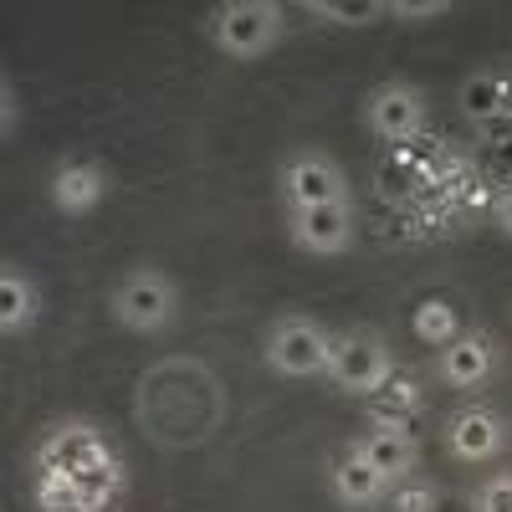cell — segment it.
I'll list each match as a JSON object with an SVG mask.
<instances>
[{"label":"cell","mask_w":512,"mask_h":512,"mask_svg":"<svg viewBox=\"0 0 512 512\" xmlns=\"http://www.w3.org/2000/svg\"><path fill=\"white\" fill-rule=\"evenodd\" d=\"M277 200L282 210H303V205H333V200H354L349 175L328 149L303 144V149H287L277 159Z\"/></svg>","instance_id":"5b68a950"},{"label":"cell","mask_w":512,"mask_h":512,"mask_svg":"<svg viewBox=\"0 0 512 512\" xmlns=\"http://www.w3.org/2000/svg\"><path fill=\"white\" fill-rule=\"evenodd\" d=\"M180 308H185L180 282L169 277L164 267H154V262L128 267L108 287V318L123 333H134V338H164L169 328L180 323Z\"/></svg>","instance_id":"6da1fadb"},{"label":"cell","mask_w":512,"mask_h":512,"mask_svg":"<svg viewBox=\"0 0 512 512\" xmlns=\"http://www.w3.org/2000/svg\"><path fill=\"white\" fill-rule=\"evenodd\" d=\"M461 328L466 323H461L451 297H420V303L410 308V333H415V344H425V349H446Z\"/></svg>","instance_id":"d6986e66"},{"label":"cell","mask_w":512,"mask_h":512,"mask_svg":"<svg viewBox=\"0 0 512 512\" xmlns=\"http://www.w3.org/2000/svg\"><path fill=\"white\" fill-rule=\"evenodd\" d=\"M118 446L113 436L93 415H62L41 431L31 446H26V477H41V472H88V466H103L113 461Z\"/></svg>","instance_id":"3957f363"},{"label":"cell","mask_w":512,"mask_h":512,"mask_svg":"<svg viewBox=\"0 0 512 512\" xmlns=\"http://www.w3.org/2000/svg\"><path fill=\"white\" fill-rule=\"evenodd\" d=\"M113 195V169L88 154H67L47 169V205L67 221H88Z\"/></svg>","instance_id":"30bf717a"},{"label":"cell","mask_w":512,"mask_h":512,"mask_svg":"<svg viewBox=\"0 0 512 512\" xmlns=\"http://www.w3.org/2000/svg\"><path fill=\"white\" fill-rule=\"evenodd\" d=\"M441 446H446V456L461 461V466H487V461L507 456V446H512V420H507L497 405H487V400H466L461 410H451V415L441 420Z\"/></svg>","instance_id":"52a82bcc"},{"label":"cell","mask_w":512,"mask_h":512,"mask_svg":"<svg viewBox=\"0 0 512 512\" xmlns=\"http://www.w3.org/2000/svg\"><path fill=\"white\" fill-rule=\"evenodd\" d=\"M420 415H425V379H420V369H410V364H395L390 374H384L379 390L364 400V420H369V425H384V431L410 436V441H415Z\"/></svg>","instance_id":"7c38bea8"},{"label":"cell","mask_w":512,"mask_h":512,"mask_svg":"<svg viewBox=\"0 0 512 512\" xmlns=\"http://www.w3.org/2000/svg\"><path fill=\"white\" fill-rule=\"evenodd\" d=\"M205 41L226 62H262L267 52L282 47L287 36V6L282 0H221L205 11Z\"/></svg>","instance_id":"7a4b0ae2"},{"label":"cell","mask_w":512,"mask_h":512,"mask_svg":"<svg viewBox=\"0 0 512 512\" xmlns=\"http://www.w3.org/2000/svg\"><path fill=\"white\" fill-rule=\"evenodd\" d=\"M41 313H47V292H41L36 272L6 256L0 262V333L16 344V338H26L41 323Z\"/></svg>","instance_id":"5bb4252c"},{"label":"cell","mask_w":512,"mask_h":512,"mask_svg":"<svg viewBox=\"0 0 512 512\" xmlns=\"http://www.w3.org/2000/svg\"><path fill=\"white\" fill-rule=\"evenodd\" d=\"M323 487H328L333 507H344V512H379L384 492H390V482H384L349 441L323 461Z\"/></svg>","instance_id":"4fadbf2b"},{"label":"cell","mask_w":512,"mask_h":512,"mask_svg":"<svg viewBox=\"0 0 512 512\" xmlns=\"http://www.w3.org/2000/svg\"><path fill=\"white\" fill-rule=\"evenodd\" d=\"M472 512H512V472H492L472 492Z\"/></svg>","instance_id":"603a6c76"},{"label":"cell","mask_w":512,"mask_h":512,"mask_svg":"<svg viewBox=\"0 0 512 512\" xmlns=\"http://www.w3.org/2000/svg\"><path fill=\"white\" fill-rule=\"evenodd\" d=\"M0 139H16V123H21V98H16V77L0 72Z\"/></svg>","instance_id":"cb8c5ba5"},{"label":"cell","mask_w":512,"mask_h":512,"mask_svg":"<svg viewBox=\"0 0 512 512\" xmlns=\"http://www.w3.org/2000/svg\"><path fill=\"white\" fill-rule=\"evenodd\" d=\"M441 507V487L431 477H405V482H390V492H384L379 512H436Z\"/></svg>","instance_id":"44dd1931"},{"label":"cell","mask_w":512,"mask_h":512,"mask_svg":"<svg viewBox=\"0 0 512 512\" xmlns=\"http://www.w3.org/2000/svg\"><path fill=\"white\" fill-rule=\"evenodd\" d=\"M282 231L303 256H344L359 241V216H354V200L303 205V210H282Z\"/></svg>","instance_id":"8fae6325"},{"label":"cell","mask_w":512,"mask_h":512,"mask_svg":"<svg viewBox=\"0 0 512 512\" xmlns=\"http://www.w3.org/2000/svg\"><path fill=\"white\" fill-rule=\"evenodd\" d=\"M492 226H497V236L512 241V185H502V190L492 195Z\"/></svg>","instance_id":"d4e9b609"},{"label":"cell","mask_w":512,"mask_h":512,"mask_svg":"<svg viewBox=\"0 0 512 512\" xmlns=\"http://www.w3.org/2000/svg\"><path fill=\"white\" fill-rule=\"evenodd\" d=\"M349 446L374 466L384 482H405V477L420 472V441L395 436V431H384V425H364V431L349 436Z\"/></svg>","instance_id":"9a60e30c"},{"label":"cell","mask_w":512,"mask_h":512,"mask_svg":"<svg viewBox=\"0 0 512 512\" xmlns=\"http://www.w3.org/2000/svg\"><path fill=\"white\" fill-rule=\"evenodd\" d=\"M456 6L451 0H390V21L395 26H425V21H446Z\"/></svg>","instance_id":"7402d4cb"},{"label":"cell","mask_w":512,"mask_h":512,"mask_svg":"<svg viewBox=\"0 0 512 512\" xmlns=\"http://www.w3.org/2000/svg\"><path fill=\"white\" fill-rule=\"evenodd\" d=\"M333 328L308 313H277L262 338V359L282 379H328L333 364Z\"/></svg>","instance_id":"277c9868"},{"label":"cell","mask_w":512,"mask_h":512,"mask_svg":"<svg viewBox=\"0 0 512 512\" xmlns=\"http://www.w3.org/2000/svg\"><path fill=\"white\" fill-rule=\"evenodd\" d=\"M26 497H31L36 512H77V472L26 477Z\"/></svg>","instance_id":"ffe728a7"},{"label":"cell","mask_w":512,"mask_h":512,"mask_svg":"<svg viewBox=\"0 0 512 512\" xmlns=\"http://www.w3.org/2000/svg\"><path fill=\"white\" fill-rule=\"evenodd\" d=\"M359 123H364V134L379 139V144H400V139L420 134V123H425L420 82H410V77L374 82V88L364 93V103H359Z\"/></svg>","instance_id":"9c48e42d"},{"label":"cell","mask_w":512,"mask_h":512,"mask_svg":"<svg viewBox=\"0 0 512 512\" xmlns=\"http://www.w3.org/2000/svg\"><path fill=\"white\" fill-rule=\"evenodd\" d=\"M400 359L390 349V338L379 328H344L333 338V364H328V384L349 400H369L384 374H390Z\"/></svg>","instance_id":"8992f818"},{"label":"cell","mask_w":512,"mask_h":512,"mask_svg":"<svg viewBox=\"0 0 512 512\" xmlns=\"http://www.w3.org/2000/svg\"><path fill=\"white\" fill-rule=\"evenodd\" d=\"M303 16L318 26H344V31H364L390 21V0H303Z\"/></svg>","instance_id":"ac0fdd59"},{"label":"cell","mask_w":512,"mask_h":512,"mask_svg":"<svg viewBox=\"0 0 512 512\" xmlns=\"http://www.w3.org/2000/svg\"><path fill=\"white\" fill-rule=\"evenodd\" d=\"M123 492H128V466L123 456L103 461V466H88L77 472V512H118L123 507Z\"/></svg>","instance_id":"e0dca14e"},{"label":"cell","mask_w":512,"mask_h":512,"mask_svg":"<svg viewBox=\"0 0 512 512\" xmlns=\"http://www.w3.org/2000/svg\"><path fill=\"white\" fill-rule=\"evenodd\" d=\"M456 103H461V113H466V118H472V123L482 128V123H492V118L512 113V82H507V72H502V67H477L472 77H461Z\"/></svg>","instance_id":"2e32d148"},{"label":"cell","mask_w":512,"mask_h":512,"mask_svg":"<svg viewBox=\"0 0 512 512\" xmlns=\"http://www.w3.org/2000/svg\"><path fill=\"white\" fill-rule=\"evenodd\" d=\"M431 374H436V384H446V390L477 400L487 384L502 374V349H497V338L487 328H461L446 349H436Z\"/></svg>","instance_id":"ba28073f"}]
</instances>
